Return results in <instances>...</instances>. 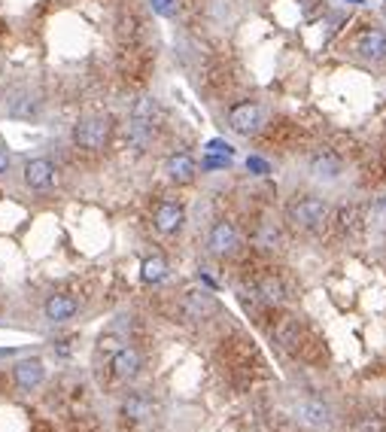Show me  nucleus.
<instances>
[{
  "mask_svg": "<svg viewBox=\"0 0 386 432\" xmlns=\"http://www.w3.org/2000/svg\"><path fill=\"white\" fill-rule=\"evenodd\" d=\"M295 414H298L301 423L311 426V429H325L328 423H332V408H328L323 399H304V402H298Z\"/></svg>",
  "mask_w": 386,
  "mask_h": 432,
  "instance_id": "9b49d317",
  "label": "nucleus"
},
{
  "mask_svg": "<svg viewBox=\"0 0 386 432\" xmlns=\"http://www.w3.org/2000/svg\"><path fill=\"white\" fill-rule=\"evenodd\" d=\"M21 177H25V186L28 189H37V192H46L55 186V180H58V170L49 158H28L25 162V170H21Z\"/></svg>",
  "mask_w": 386,
  "mask_h": 432,
  "instance_id": "423d86ee",
  "label": "nucleus"
},
{
  "mask_svg": "<svg viewBox=\"0 0 386 432\" xmlns=\"http://www.w3.org/2000/svg\"><path fill=\"white\" fill-rule=\"evenodd\" d=\"M4 110H6L9 119H25V122H31V119L40 116V101H37V95H31V92H16L13 98L6 101Z\"/></svg>",
  "mask_w": 386,
  "mask_h": 432,
  "instance_id": "4468645a",
  "label": "nucleus"
},
{
  "mask_svg": "<svg viewBox=\"0 0 386 432\" xmlns=\"http://www.w3.org/2000/svg\"><path fill=\"white\" fill-rule=\"evenodd\" d=\"M207 153H210V155H229V158L234 155V150H231V146L225 143V140H210V143H207Z\"/></svg>",
  "mask_w": 386,
  "mask_h": 432,
  "instance_id": "393cba45",
  "label": "nucleus"
},
{
  "mask_svg": "<svg viewBox=\"0 0 386 432\" xmlns=\"http://www.w3.org/2000/svg\"><path fill=\"white\" fill-rule=\"evenodd\" d=\"M152 4V13H158V16H165V19H170L177 13V6H174V0H150Z\"/></svg>",
  "mask_w": 386,
  "mask_h": 432,
  "instance_id": "5701e85b",
  "label": "nucleus"
},
{
  "mask_svg": "<svg viewBox=\"0 0 386 432\" xmlns=\"http://www.w3.org/2000/svg\"><path fill=\"white\" fill-rule=\"evenodd\" d=\"M256 295L265 304H283V302H286V283H283L280 277H274V274H268V277L259 280Z\"/></svg>",
  "mask_w": 386,
  "mask_h": 432,
  "instance_id": "f3484780",
  "label": "nucleus"
},
{
  "mask_svg": "<svg viewBox=\"0 0 386 432\" xmlns=\"http://www.w3.org/2000/svg\"><path fill=\"white\" fill-rule=\"evenodd\" d=\"M79 311V302L73 299V295H49L46 304H43V317H46L49 323H64V320H73Z\"/></svg>",
  "mask_w": 386,
  "mask_h": 432,
  "instance_id": "f8f14e48",
  "label": "nucleus"
},
{
  "mask_svg": "<svg viewBox=\"0 0 386 432\" xmlns=\"http://www.w3.org/2000/svg\"><path fill=\"white\" fill-rule=\"evenodd\" d=\"M262 122H265V113L256 101H244V104H234L229 110V128L234 134H241V138H253V134H259Z\"/></svg>",
  "mask_w": 386,
  "mask_h": 432,
  "instance_id": "7ed1b4c3",
  "label": "nucleus"
},
{
  "mask_svg": "<svg viewBox=\"0 0 386 432\" xmlns=\"http://www.w3.org/2000/svg\"><path fill=\"white\" fill-rule=\"evenodd\" d=\"M308 170L313 180H325V183H332V180L340 177V170H344V162H340V155L335 150H328V146H320V150H313L311 158H308Z\"/></svg>",
  "mask_w": 386,
  "mask_h": 432,
  "instance_id": "20e7f679",
  "label": "nucleus"
},
{
  "mask_svg": "<svg viewBox=\"0 0 386 432\" xmlns=\"http://www.w3.org/2000/svg\"><path fill=\"white\" fill-rule=\"evenodd\" d=\"M131 116H134V119L155 122V119H158V101H155L152 95H140V98L131 104Z\"/></svg>",
  "mask_w": 386,
  "mask_h": 432,
  "instance_id": "412c9836",
  "label": "nucleus"
},
{
  "mask_svg": "<svg viewBox=\"0 0 386 432\" xmlns=\"http://www.w3.org/2000/svg\"><path fill=\"white\" fill-rule=\"evenodd\" d=\"M274 341L283 347V350H295L301 341V329H298V320H292V317H280L274 323Z\"/></svg>",
  "mask_w": 386,
  "mask_h": 432,
  "instance_id": "dca6fc26",
  "label": "nucleus"
},
{
  "mask_svg": "<svg viewBox=\"0 0 386 432\" xmlns=\"http://www.w3.org/2000/svg\"><path fill=\"white\" fill-rule=\"evenodd\" d=\"M356 52L365 61H380L386 58V31L383 28H365L356 37Z\"/></svg>",
  "mask_w": 386,
  "mask_h": 432,
  "instance_id": "6e6552de",
  "label": "nucleus"
},
{
  "mask_svg": "<svg viewBox=\"0 0 386 432\" xmlns=\"http://www.w3.org/2000/svg\"><path fill=\"white\" fill-rule=\"evenodd\" d=\"M207 247L213 256H231L237 247H241V235H237L234 222L229 220H219L210 225V235H207Z\"/></svg>",
  "mask_w": 386,
  "mask_h": 432,
  "instance_id": "39448f33",
  "label": "nucleus"
},
{
  "mask_svg": "<svg viewBox=\"0 0 386 432\" xmlns=\"http://www.w3.org/2000/svg\"><path fill=\"white\" fill-rule=\"evenodd\" d=\"M353 432H386V420L380 414H362L353 420Z\"/></svg>",
  "mask_w": 386,
  "mask_h": 432,
  "instance_id": "4be33fe9",
  "label": "nucleus"
},
{
  "mask_svg": "<svg viewBox=\"0 0 386 432\" xmlns=\"http://www.w3.org/2000/svg\"><path fill=\"white\" fill-rule=\"evenodd\" d=\"M246 168L256 170V174H268V162H262V158H249Z\"/></svg>",
  "mask_w": 386,
  "mask_h": 432,
  "instance_id": "cd10ccee",
  "label": "nucleus"
},
{
  "mask_svg": "<svg viewBox=\"0 0 386 432\" xmlns=\"http://www.w3.org/2000/svg\"><path fill=\"white\" fill-rule=\"evenodd\" d=\"M113 374H116L119 381H131L137 378L140 369H143V356L137 347H119L116 354H113V362H110Z\"/></svg>",
  "mask_w": 386,
  "mask_h": 432,
  "instance_id": "1a4fd4ad",
  "label": "nucleus"
},
{
  "mask_svg": "<svg viewBox=\"0 0 386 432\" xmlns=\"http://www.w3.org/2000/svg\"><path fill=\"white\" fill-rule=\"evenodd\" d=\"M152 222H155V229L162 232V235H177L179 229H183V222H186L183 204H179V201H162L155 207Z\"/></svg>",
  "mask_w": 386,
  "mask_h": 432,
  "instance_id": "0eeeda50",
  "label": "nucleus"
},
{
  "mask_svg": "<svg viewBox=\"0 0 386 432\" xmlns=\"http://www.w3.org/2000/svg\"><path fill=\"white\" fill-rule=\"evenodd\" d=\"M155 134V122H146V119H134L128 116V143L137 146V150H143V146H150Z\"/></svg>",
  "mask_w": 386,
  "mask_h": 432,
  "instance_id": "a211bd4d",
  "label": "nucleus"
},
{
  "mask_svg": "<svg viewBox=\"0 0 386 432\" xmlns=\"http://www.w3.org/2000/svg\"><path fill=\"white\" fill-rule=\"evenodd\" d=\"M122 414L128 420H134V423H143V420L152 417V402L146 399V396H131V399L122 405Z\"/></svg>",
  "mask_w": 386,
  "mask_h": 432,
  "instance_id": "6ab92c4d",
  "label": "nucleus"
},
{
  "mask_svg": "<svg viewBox=\"0 0 386 432\" xmlns=\"http://www.w3.org/2000/svg\"><path fill=\"white\" fill-rule=\"evenodd\" d=\"M110 140V122L100 119V116H88V119H79L73 125V143L79 150H88V153H98L104 150Z\"/></svg>",
  "mask_w": 386,
  "mask_h": 432,
  "instance_id": "f03ea898",
  "label": "nucleus"
},
{
  "mask_svg": "<svg viewBox=\"0 0 386 432\" xmlns=\"http://www.w3.org/2000/svg\"><path fill=\"white\" fill-rule=\"evenodd\" d=\"M13 378L21 390H37L43 384V378H46V366H43V359H37V356H25L13 366Z\"/></svg>",
  "mask_w": 386,
  "mask_h": 432,
  "instance_id": "9d476101",
  "label": "nucleus"
},
{
  "mask_svg": "<svg viewBox=\"0 0 386 432\" xmlns=\"http://www.w3.org/2000/svg\"><path fill=\"white\" fill-rule=\"evenodd\" d=\"M183 311L192 317V320H204V317H210L213 311H217V302H213L210 292L192 289V292H186V299H183Z\"/></svg>",
  "mask_w": 386,
  "mask_h": 432,
  "instance_id": "2eb2a0df",
  "label": "nucleus"
},
{
  "mask_svg": "<svg viewBox=\"0 0 386 432\" xmlns=\"http://www.w3.org/2000/svg\"><path fill=\"white\" fill-rule=\"evenodd\" d=\"M9 168H13V153H9L6 146H0V177H4Z\"/></svg>",
  "mask_w": 386,
  "mask_h": 432,
  "instance_id": "bb28decb",
  "label": "nucleus"
},
{
  "mask_svg": "<svg viewBox=\"0 0 386 432\" xmlns=\"http://www.w3.org/2000/svg\"><path fill=\"white\" fill-rule=\"evenodd\" d=\"M225 165H229V155L217 158V155H210V153H207V158L201 162V168H210V170H219V168H225Z\"/></svg>",
  "mask_w": 386,
  "mask_h": 432,
  "instance_id": "a878e982",
  "label": "nucleus"
},
{
  "mask_svg": "<svg viewBox=\"0 0 386 432\" xmlns=\"http://www.w3.org/2000/svg\"><path fill=\"white\" fill-rule=\"evenodd\" d=\"M165 170H167L170 183L186 186V183H192V180H195V174H198V165H195V158H192L189 153H174V155L167 158Z\"/></svg>",
  "mask_w": 386,
  "mask_h": 432,
  "instance_id": "ddd939ff",
  "label": "nucleus"
},
{
  "mask_svg": "<svg viewBox=\"0 0 386 432\" xmlns=\"http://www.w3.org/2000/svg\"><path fill=\"white\" fill-rule=\"evenodd\" d=\"M167 277V262L162 256H146L140 262V280L143 283H162Z\"/></svg>",
  "mask_w": 386,
  "mask_h": 432,
  "instance_id": "aec40b11",
  "label": "nucleus"
},
{
  "mask_svg": "<svg viewBox=\"0 0 386 432\" xmlns=\"http://www.w3.org/2000/svg\"><path fill=\"white\" fill-rule=\"evenodd\" d=\"M289 220H292L295 229L316 232V229H323L325 220H328V204L320 195H301L289 204Z\"/></svg>",
  "mask_w": 386,
  "mask_h": 432,
  "instance_id": "f257e3e1",
  "label": "nucleus"
},
{
  "mask_svg": "<svg viewBox=\"0 0 386 432\" xmlns=\"http://www.w3.org/2000/svg\"><path fill=\"white\" fill-rule=\"evenodd\" d=\"M280 241V232L271 229V225H262V232H259V244L262 247H274Z\"/></svg>",
  "mask_w": 386,
  "mask_h": 432,
  "instance_id": "b1692460",
  "label": "nucleus"
}]
</instances>
